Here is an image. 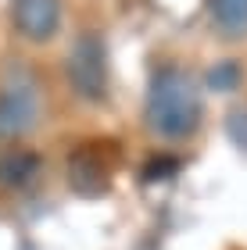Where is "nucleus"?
Returning a JSON list of instances; mask_svg holds the SVG:
<instances>
[{
	"instance_id": "2",
	"label": "nucleus",
	"mask_w": 247,
	"mask_h": 250,
	"mask_svg": "<svg viewBox=\"0 0 247 250\" xmlns=\"http://www.w3.org/2000/svg\"><path fill=\"white\" fill-rule=\"evenodd\" d=\"M43 97L29 72H11L0 79V143H15L29 136L40 122Z\"/></svg>"
},
{
	"instance_id": "4",
	"label": "nucleus",
	"mask_w": 247,
	"mask_h": 250,
	"mask_svg": "<svg viewBox=\"0 0 247 250\" xmlns=\"http://www.w3.org/2000/svg\"><path fill=\"white\" fill-rule=\"evenodd\" d=\"M11 21L29 43H47L61 29V0H11Z\"/></svg>"
},
{
	"instance_id": "9",
	"label": "nucleus",
	"mask_w": 247,
	"mask_h": 250,
	"mask_svg": "<svg viewBox=\"0 0 247 250\" xmlns=\"http://www.w3.org/2000/svg\"><path fill=\"white\" fill-rule=\"evenodd\" d=\"M226 129H229V136H233L240 146H247V107L233 111V118H226Z\"/></svg>"
},
{
	"instance_id": "8",
	"label": "nucleus",
	"mask_w": 247,
	"mask_h": 250,
	"mask_svg": "<svg viewBox=\"0 0 247 250\" xmlns=\"http://www.w3.org/2000/svg\"><path fill=\"white\" fill-rule=\"evenodd\" d=\"M237 83H240V68L229 64V61H222V64H215L208 72V86L211 89H233Z\"/></svg>"
},
{
	"instance_id": "7",
	"label": "nucleus",
	"mask_w": 247,
	"mask_h": 250,
	"mask_svg": "<svg viewBox=\"0 0 247 250\" xmlns=\"http://www.w3.org/2000/svg\"><path fill=\"white\" fill-rule=\"evenodd\" d=\"M68 179H72V186L83 193H100L108 186V172L100 168V161L97 157H86V154H79V157H72V168H68Z\"/></svg>"
},
{
	"instance_id": "3",
	"label": "nucleus",
	"mask_w": 247,
	"mask_h": 250,
	"mask_svg": "<svg viewBox=\"0 0 247 250\" xmlns=\"http://www.w3.org/2000/svg\"><path fill=\"white\" fill-rule=\"evenodd\" d=\"M68 86L83 100H100L108 93V50L97 36H79L68 54Z\"/></svg>"
},
{
	"instance_id": "5",
	"label": "nucleus",
	"mask_w": 247,
	"mask_h": 250,
	"mask_svg": "<svg viewBox=\"0 0 247 250\" xmlns=\"http://www.w3.org/2000/svg\"><path fill=\"white\" fill-rule=\"evenodd\" d=\"M40 175V154L25 146H7L0 154V189H25Z\"/></svg>"
},
{
	"instance_id": "6",
	"label": "nucleus",
	"mask_w": 247,
	"mask_h": 250,
	"mask_svg": "<svg viewBox=\"0 0 247 250\" xmlns=\"http://www.w3.org/2000/svg\"><path fill=\"white\" fill-rule=\"evenodd\" d=\"M208 15L219 36L226 40L247 36V0H208Z\"/></svg>"
},
{
	"instance_id": "1",
	"label": "nucleus",
	"mask_w": 247,
	"mask_h": 250,
	"mask_svg": "<svg viewBox=\"0 0 247 250\" xmlns=\"http://www.w3.org/2000/svg\"><path fill=\"white\" fill-rule=\"evenodd\" d=\"M143 118L151 132L165 143H186L194 140L204 118L201 104V86L197 79L183 72L179 64H165L151 75L147 83V100H143Z\"/></svg>"
}]
</instances>
